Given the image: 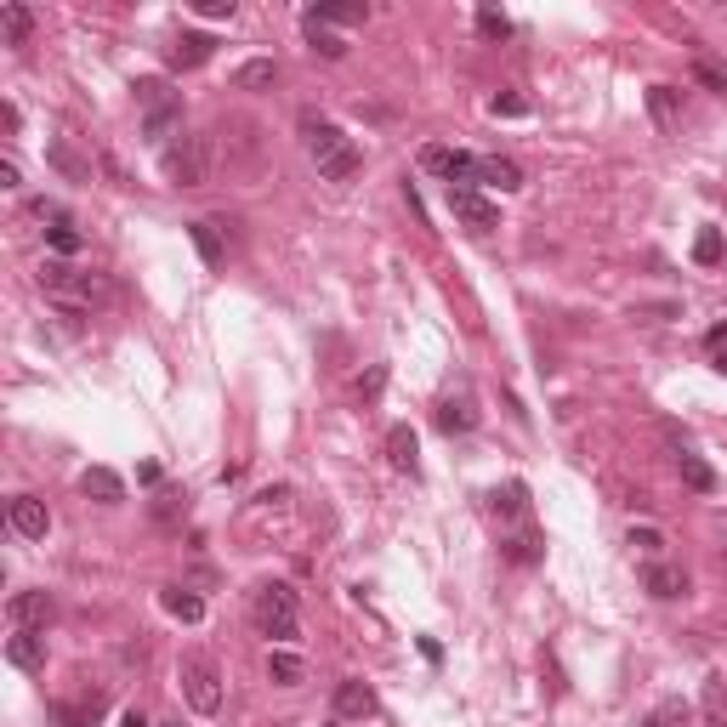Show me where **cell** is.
<instances>
[{
  "label": "cell",
  "mask_w": 727,
  "mask_h": 727,
  "mask_svg": "<svg viewBox=\"0 0 727 727\" xmlns=\"http://www.w3.org/2000/svg\"><path fill=\"white\" fill-rule=\"evenodd\" d=\"M302 137H307V154H313V165H319L324 182H353L358 177L364 154L353 148V137H347L341 125L313 120V114H307V120H302Z\"/></svg>",
  "instance_id": "cell-1"
},
{
  "label": "cell",
  "mask_w": 727,
  "mask_h": 727,
  "mask_svg": "<svg viewBox=\"0 0 727 727\" xmlns=\"http://www.w3.org/2000/svg\"><path fill=\"white\" fill-rule=\"evenodd\" d=\"M40 290H46L52 302H63L69 313H80V307H91L103 296V279H97V273H80V267H69V262H46L40 267Z\"/></svg>",
  "instance_id": "cell-2"
},
{
  "label": "cell",
  "mask_w": 727,
  "mask_h": 727,
  "mask_svg": "<svg viewBox=\"0 0 727 727\" xmlns=\"http://www.w3.org/2000/svg\"><path fill=\"white\" fill-rule=\"evenodd\" d=\"M165 177L177 182V188H199L205 182V171H211V142L205 137H177V142H165Z\"/></svg>",
  "instance_id": "cell-3"
},
{
  "label": "cell",
  "mask_w": 727,
  "mask_h": 727,
  "mask_svg": "<svg viewBox=\"0 0 727 727\" xmlns=\"http://www.w3.org/2000/svg\"><path fill=\"white\" fill-rule=\"evenodd\" d=\"M250 614H256V631L262 637H279V642L296 637V591L290 586H262L256 603H250Z\"/></svg>",
  "instance_id": "cell-4"
},
{
  "label": "cell",
  "mask_w": 727,
  "mask_h": 727,
  "mask_svg": "<svg viewBox=\"0 0 727 727\" xmlns=\"http://www.w3.org/2000/svg\"><path fill=\"white\" fill-rule=\"evenodd\" d=\"M182 699H188L199 716H216V710H222V671H216V659H205V654L182 659Z\"/></svg>",
  "instance_id": "cell-5"
},
{
  "label": "cell",
  "mask_w": 727,
  "mask_h": 727,
  "mask_svg": "<svg viewBox=\"0 0 727 727\" xmlns=\"http://www.w3.org/2000/svg\"><path fill=\"white\" fill-rule=\"evenodd\" d=\"M421 165L432 171V177H444L449 188H472V182H478V160H472V154H461V148H438V142H426V148H421Z\"/></svg>",
  "instance_id": "cell-6"
},
{
  "label": "cell",
  "mask_w": 727,
  "mask_h": 727,
  "mask_svg": "<svg viewBox=\"0 0 727 727\" xmlns=\"http://www.w3.org/2000/svg\"><path fill=\"white\" fill-rule=\"evenodd\" d=\"M449 211H455V222H461L466 233H495L500 228V211L478 194V188H449Z\"/></svg>",
  "instance_id": "cell-7"
},
{
  "label": "cell",
  "mask_w": 727,
  "mask_h": 727,
  "mask_svg": "<svg viewBox=\"0 0 727 727\" xmlns=\"http://www.w3.org/2000/svg\"><path fill=\"white\" fill-rule=\"evenodd\" d=\"M6 614H12V625H18V631H46V625H52V614H57V603L46 597V591H12Z\"/></svg>",
  "instance_id": "cell-8"
},
{
  "label": "cell",
  "mask_w": 727,
  "mask_h": 727,
  "mask_svg": "<svg viewBox=\"0 0 727 727\" xmlns=\"http://www.w3.org/2000/svg\"><path fill=\"white\" fill-rule=\"evenodd\" d=\"M336 716H347V722H364V716H375V688H370V682H358V676L336 682Z\"/></svg>",
  "instance_id": "cell-9"
},
{
  "label": "cell",
  "mask_w": 727,
  "mask_h": 727,
  "mask_svg": "<svg viewBox=\"0 0 727 727\" xmlns=\"http://www.w3.org/2000/svg\"><path fill=\"white\" fill-rule=\"evenodd\" d=\"M12 529H18L23 540H46V529H52L46 500H35V495H18V500H12Z\"/></svg>",
  "instance_id": "cell-10"
},
{
  "label": "cell",
  "mask_w": 727,
  "mask_h": 727,
  "mask_svg": "<svg viewBox=\"0 0 727 727\" xmlns=\"http://www.w3.org/2000/svg\"><path fill=\"white\" fill-rule=\"evenodd\" d=\"M188 239H194V250H199V262L205 267H222V256H228L222 222H188Z\"/></svg>",
  "instance_id": "cell-11"
},
{
  "label": "cell",
  "mask_w": 727,
  "mask_h": 727,
  "mask_svg": "<svg viewBox=\"0 0 727 727\" xmlns=\"http://www.w3.org/2000/svg\"><path fill=\"white\" fill-rule=\"evenodd\" d=\"M211 52H216V40L188 29V35H177V46H171V69H199V63H211Z\"/></svg>",
  "instance_id": "cell-12"
},
{
  "label": "cell",
  "mask_w": 727,
  "mask_h": 727,
  "mask_svg": "<svg viewBox=\"0 0 727 727\" xmlns=\"http://www.w3.org/2000/svg\"><path fill=\"white\" fill-rule=\"evenodd\" d=\"M80 489H86L91 500H103V506H120L125 500L120 472H108V466H86V472H80Z\"/></svg>",
  "instance_id": "cell-13"
},
{
  "label": "cell",
  "mask_w": 727,
  "mask_h": 727,
  "mask_svg": "<svg viewBox=\"0 0 727 727\" xmlns=\"http://www.w3.org/2000/svg\"><path fill=\"white\" fill-rule=\"evenodd\" d=\"M642 591H654V597H665V603H671V597H682V591H688V574H682V568H671V563H648V568H642Z\"/></svg>",
  "instance_id": "cell-14"
},
{
  "label": "cell",
  "mask_w": 727,
  "mask_h": 727,
  "mask_svg": "<svg viewBox=\"0 0 727 727\" xmlns=\"http://www.w3.org/2000/svg\"><path fill=\"white\" fill-rule=\"evenodd\" d=\"M387 461H392V472H409V478H415V472H421V461H415V426H392L387 432Z\"/></svg>",
  "instance_id": "cell-15"
},
{
  "label": "cell",
  "mask_w": 727,
  "mask_h": 727,
  "mask_svg": "<svg viewBox=\"0 0 727 727\" xmlns=\"http://www.w3.org/2000/svg\"><path fill=\"white\" fill-rule=\"evenodd\" d=\"M648 114H654L659 131H676V125H682V91L676 86H648Z\"/></svg>",
  "instance_id": "cell-16"
},
{
  "label": "cell",
  "mask_w": 727,
  "mask_h": 727,
  "mask_svg": "<svg viewBox=\"0 0 727 727\" xmlns=\"http://www.w3.org/2000/svg\"><path fill=\"white\" fill-rule=\"evenodd\" d=\"M6 659H12L18 671H40V665H46V637H40V631H18V637L6 642Z\"/></svg>",
  "instance_id": "cell-17"
},
{
  "label": "cell",
  "mask_w": 727,
  "mask_h": 727,
  "mask_svg": "<svg viewBox=\"0 0 727 727\" xmlns=\"http://www.w3.org/2000/svg\"><path fill=\"white\" fill-rule=\"evenodd\" d=\"M699 710H705V722H710V727H727V671H710V676H705Z\"/></svg>",
  "instance_id": "cell-18"
},
{
  "label": "cell",
  "mask_w": 727,
  "mask_h": 727,
  "mask_svg": "<svg viewBox=\"0 0 727 727\" xmlns=\"http://www.w3.org/2000/svg\"><path fill=\"white\" fill-rule=\"evenodd\" d=\"M302 18L330 29V23H364L370 18V6H364V0H330V6H313V12H302Z\"/></svg>",
  "instance_id": "cell-19"
},
{
  "label": "cell",
  "mask_w": 727,
  "mask_h": 727,
  "mask_svg": "<svg viewBox=\"0 0 727 727\" xmlns=\"http://www.w3.org/2000/svg\"><path fill=\"white\" fill-rule=\"evenodd\" d=\"M160 603H165V614H171V620H182V625L205 620V603H199L188 586H165V591H160Z\"/></svg>",
  "instance_id": "cell-20"
},
{
  "label": "cell",
  "mask_w": 727,
  "mask_h": 727,
  "mask_svg": "<svg viewBox=\"0 0 727 727\" xmlns=\"http://www.w3.org/2000/svg\"><path fill=\"white\" fill-rule=\"evenodd\" d=\"M137 108L142 114H165V108H182V97L171 91V80H137Z\"/></svg>",
  "instance_id": "cell-21"
},
{
  "label": "cell",
  "mask_w": 727,
  "mask_h": 727,
  "mask_svg": "<svg viewBox=\"0 0 727 727\" xmlns=\"http://www.w3.org/2000/svg\"><path fill=\"white\" fill-rule=\"evenodd\" d=\"M0 35H6V46H23V40L35 35V12L18 6V0H12V6H0Z\"/></svg>",
  "instance_id": "cell-22"
},
{
  "label": "cell",
  "mask_w": 727,
  "mask_h": 727,
  "mask_svg": "<svg viewBox=\"0 0 727 727\" xmlns=\"http://www.w3.org/2000/svg\"><path fill=\"white\" fill-rule=\"evenodd\" d=\"M478 182H495V188L517 194V188H523V171H517V160H500V154H489V160H478Z\"/></svg>",
  "instance_id": "cell-23"
},
{
  "label": "cell",
  "mask_w": 727,
  "mask_h": 727,
  "mask_svg": "<svg viewBox=\"0 0 727 727\" xmlns=\"http://www.w3.org/2000/svg\"><path fill=\"white\" fill-rule=\"evenodd\" d=\"M472 426H478V409L466 404V398H444V404H438V432L455 438V432H472Z\"/></svg>",
  "instance_id": "cell-24"
},
{
  "label": "cell",
  "mask_w": 727,
  "mask_h": 727,
  "mask_svg": "<svg viewBox=\"0 0 727 727\" xmlns=\"http://www.w3.org/2000/svg\"><path fill=\"white\" fill-rule=\"evenodd\" d=\"M676 472H682V483H688L693 495H710V489H716V472H710V466L699 461L693 449H682V455H676Z\"/></svg>",
  "instance_id": "cell-25"
},
{
  "label": "cell",
  "mask_w": 727,
  "mask_h": 727,
  "mask_svg": "<svg viewBox=\"0 0 727 727\" xmlns=\"http://www.w3.org/2000/svg\"><path fill=\"white\" fill-rule=\"evenodd\" d=\"M506 557H512V563H540V557H546V534L540 529H517L512 540H506Z\"/></svg>",
  "instance_id": "cell-26"
},
{
  "label": "cell",
  "mask_w": 727,
  "mask_h": 727,
  "mask_svg": "<svg viewBox=\"0 0 727 727\" xmlns=\"http://www.w3.org/2000/svg\"><path fill=\"white\" fill-rule=\"evenodd\" d=\"M273 80H279V63H273V57H256V63H245V69L233 74V86L239 91H267Z\"/></svg>",
  "instance_id": "cell-27"
},
{
  "label": "cell",
  "mask_w": 727,
  "mask_h": 727,
  "mask_svg": "<svg viewBox=\"0 0 727 727\" xmlns=\"http://www.w3.org/2000/svg\"><path fill=\"white\" fill-rule=\"evenodd\" d=\"M489 512L495 517H523L529 512V489H523V483H500L495 495H489Z\"/></svg>",
  "instance_id": "cell-28"
},
{
  "label": "cell",
  "mask_w": 727,
  "mask_h": 727,
  "mask_svg": "<svg viewBox=\"0 0 727 727\" xmlns=\"http://www.w3.org/2000/svg\"><path fill=\"white\" fill-rule=\"evenodd\" d=\"M267 676H273V682H279V688H302V676H307V665L296 654H267Z\"/></svg>",
  "instance_id": "cell-29"
},
{
  "label": "cell",
  "mask_w": 727,
  "mask_h": 727,
  "mask_svg": "<svg viewBox=\"0 0 727 727\" xmlns=\"http://www.w3.org/2000/svg\"><path fill=\"white\" fill-rule=\"evenodd\" d=\"M46 160H52V165H57V171H63L69 182H91V165L80 160V154H74L69 142H52V148H46Z\"/></svg>",
  "instance_id": "cell-30"
},
{
  "label": "cell",
  "mask_w": 727,
  "mask_h": 727,
  "mask_svg": "<svg viewBox=\"0 0 727 727\" xmlns=\"http://www.w3.org/2000/svg\"><path fill=\"white\" fill-rule=\"evenodd\" d=\"M97 710H103V693H97L91 705H52V722L57 727H91L97 722Z\"/></svg>",
  "instance_id": "cell-31"
},
{
  "label": "cell",
  "mask_w": 727,
  "mask_h": 727,
  "mask_svg": "<svg viewBox=\"0 0 727 727\" xmlns=\"http://www.w3.org/2000/svg\"><path fill=\"white\" fill-rule=\"evenodd\" d=\"M722 256H727L722 228H699V239H693V262H699V267H716Z\"/></svg>",
  "instance_id": "cell-32"
},
{
  "label": "cell",
  "mask_w": 727,
  "mask_h": 727,
  "mask_svg": "<svg viewBox=\"0 0 727 727\" xmlns=\"http://www.w3.org/2000/svg\"><path fill=\"white\" fill-rule=\"evenodd\" d=\"M682 722H688V705H682V699H659V705L642 716V727H682Z\"/></svg>",
  "instance_id": "cell-33"
},
{
  "label": "cell",
  "mask_w": 727,
  "mask_h": 727,
  "mask_svg": "<svg viewBox=\"0 0 727 727\" xmlns=\"http://www.w3.org/2000/svg\"><path fill=\"white\" fill-rule=\"evenodd\" d=\"M693 80H699L705 91H722L727 97V69L716 63V57H693Z\"/></svg>",
  "instance_id": "cell-34"
},
{
  "label": "cell",
  "mask_w": 727,
  "mask_h": 727,
  "mask_svg": "<svg viewBox=\"0 0 727 727\" xmlns=\"http://www.w3.org/2000/svg\"><path fill=\"white\" fill-rule=\"evenodd\" d=\"M177 125H182V108H165V114H148V120H142V137H148V142H165Z\"/></svg>",
  "instance_id": "cell-35"
},
{
  "label": "cell",
  "mask_w": 727,
  "mask_h": 727,
  "mask_svg": "<svg viewBox=\"0 0 727 727\" xmlns=\"http://www.w3.org/2000/svg\"><path fill=\"white\" fill-rule=\"evenodd\" d=\"M46 245H52L57 256H80V245H86V239H80L69 222H52V228H46Z\"/></svg>",
  "instance_id": "cell-36"
},
{
  "label": "cell",
  "mask_w": 727,
  "mask_h": 727,
  "mask_svg": "<svg viewBox=\"0 0 727 727\" xmlns=\"http://www.w3.org/2000/svg\"><path fill=\"white\" fill-rule=\"evenodd\" d=\"M302 29H307V40H313V52H324V57H341V52H347V40H336L324 23H307L302 18Z\"/></svg>",
  "instance_id": "cell-37"
},
{
  "label": "cell",
  "mask_w": 727,
  "mask_h": 727,
  "mask_svg": "<svg viewBox=\"0 0 727 727\" xmlns=\"http://www.w3.org/2000/svg\"><path fill=\"white\" fill-rule=\"evenodd\" d=\"M478 35H483V40H506V35H512V23H506V12H495V6H483V12H478Z\"/></svg>",
  "instance_id": "cell-38"
},
{
  "label": "cell",
  "mask_w": 727,
  "mask_h": 727,
  "mask_svg": "<svg viewBox=\"0 0 727 727\" xmlns=\"http://www.w3.org/2000/svg\"><path fill=\"white\" fill-rule=\"evenodd\" d=\"M625 546H637L642 557H659V551H665V534L659 529H631L625 534Z\"/></svg>",
  "instance_id": "cell-39"
},
{
  "label": "cell",
  "mask_w": 727,
  "mask_h": 727,
  "mask_svg": "<svg viewBox=\"0 0 727 727\" xmlns=\"http://www.w3.org/2000/svg\"><path fill=\"white\" fill-rule=\"evenodd\" d=\"M381 387H387V370L381 364H370V370L358 375V398H381Z\"/></svg>",
  "instance_id": "cell-40"
},
{
  "label": "cell",
  "mask_w": 727,
  "mask_h": 727,
  "mask_svg": "<svg viewBox=\"0 0 727 727\" xmlns=\"http://www.w3.org/2000/svg\"><path fill=\"white\" fill-rule=\"evenodd\" d=\"M489 108H495V114H506V120H517V114H529V103H523L517 91H500V97H495Z\"/></svg>",
  "instance_id": "cell-41"
},
{
  "label": "cell",
  "mask_w": 727,
  "mask_h": 727,
  "mask_svg": "<svg viewBox=\"0 0 727 727\" xmlns=\"http://www.w3.org/2000/svg\"><path fill=\"white\" fill-rule=\"evenodd\" d=\"M199 18H233V0H194Z\"/></svg>",
  "instance_id": "cell-42"
},
{
  "label": "cell",
  "mask_w": 727,
  "mask_h": 727,
  "mask_svg": "<svg viewBox=\"0 0 727 727\" xmlns=\"http://www.w3.org/2000/svg\"><path fill=\"white\" fill-rule=\"evenodd\" d=\"M0 125H6V131H18V125H23V114H18L12 103H0Z\"/></svg>",
  "instance_id": "cell-43"
},
{
  "label": "cell",
  "mask_w": 727,
  "mask_h": 727,
  "mask_svg": "<svg viewBox=\"0 0 727 727\" xmlns=\"http://www.w3.org/2000/svg\"><path fill=\"white\" fill-rule=\"evenodd\" d=\"M120 727H154V722H148L142 710H125V716H120Z\"/></svg>",
  "instance_id": "cell-44"
},
{
  "label": "cell",
  "mask_w": 727,
  "mask_h": 727,
  "mask_svg": "<svg viewBox=\"0 0 727 727\" xmlns=\"http://www.w3.org/2000/svg\"><path fill=\"white\" fill-rule=\"evenodd\" d=\"M716 370H722V375H727V353H716Z\"/></svg>",
  "instance_id": "cell-45"
},
{
  "label": "cell",
  "mask_w": 727,
  "mask_h": 727,
  "mask_svg": "<svg viewBox=\"0 0 727 727\" xmlns=\"http://www.w3.org/2000/svg\"><path fill=\"white\" fill-rule=\"evenodd\" d=\"M154 727H182V722H154Z\"/></svg>",
  "instance_id": "cell-46"
},
{
  "label": "cell",
  "mask_w": 727,
  "mask_h": 727,
  "mask_svg": "<svg viewBox=\"0 0 727 727\" xmlns=\"http://www.w3.org/2000/svg\"><path fill=\"white\" fill-rule=\"evenodd\" d=\"M722 557H727V546H722Z\"/></svg>",
  "instance_id": "cell-47"
}]
</instances>
